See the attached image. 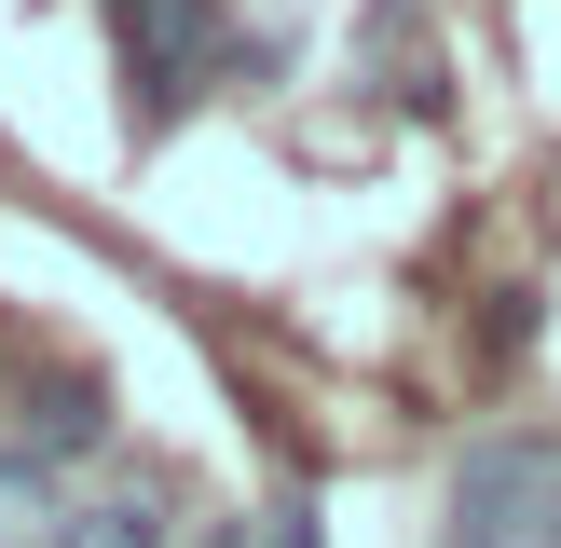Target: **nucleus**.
Masks as SVG:
<instances>
[{
  "label": "nucleus",
  "instance_id": "obj_7",
  "mask_svg": "<svg viewBox=\"0 0 561 548\" xmlns=\"http://www.w3.org/2000/svg\"><path fill=\"white\" fill-rule=\"evenodd\" d=\"M219 548H233V535H219Z\"/></svg>",
  "mask_w": 561,
  "mask_h": 548
},
{
  "label": "nucleus",
  "instance_id": "obj_4",
  "mask_svg": "<svg viewBox=\"0 0 561 548\" xmlns=\"http://www.w3.org/2000/svg\"><path fill=\"white\" fill-rule=\"evenodd\" d=\"M27 438H42V453L110 438V384H96V370H82V384H42V398H27Z\"/></svg>",
  "mask_w": 561,
  "mask_h": 548
},
{
  "label": "nucleus",
  "instance_id": "obj_3",
  "mask_svg": "<svg viewBox=\"0 0 561 548\" xmlns=\"http://www.w3.org/2000/svg\"><path fill=\"white\" fill-rule=\"evenodd\" d=\"M55 548H179V493L164 480H110L55 521Z\"/></svg>",
  "mask_w": 561,
  "mask_h": 548
},
{
  "label": "nucleus",
  "instance_id": "obj_5",
  "mask_svg": "<svg viewBox=\"0 0 561 548\" xmlns=\"http://www.w3.org/2000/svg\"><path fill=\"white\" fill-rule=\"evenodd\" d=\"M42 521H69V507H55V480H42V453H0V548H27Z\"/></svg>",
  "mask_w": 561,
  "mask_h": 548
},
{
  "label": "nucleus",
  "instance_id": "obj_2",
  "mask_svg": "<svg viewBox=\"0 0 561 548\" xmlns=\"http://www.w3.org/2000/svg\"><path fill=\"white\" fill-rule=\"evenodd\" d=\"M219 55V0H124V82H137V124H179V96L206 82Z\"/></svg>",
  "mask_w": 561,
  "mask_h": 548
},
{
  "label": "nucleus",
  "instance_id": "obj_1",
  "mask_svg": "<svg viewBox=\"0 0 561 548\" xmlns=\"http://www.w3.org/2000/svg\"><path fill=\"white\" fill-rule=\"evenodd\" d=\"M453 548H561V453L548 438H480L453 466Z\"/></svg>",
  "mask_w": 561,
  "mask_h": 548
},
{
  "label": "nucleus",
  "instance_id": "obj_6",
  "mask_svg": "<svg viewBox=\"0 0 561 548\" xmlns=\"http://www.w3.org/2000/svg\"><path fill=\"white\" fill-rule=\"evenodd\" d=\"M261 548H329L316 535V493H274V507H261Z\"/></svg>",
  "mask_w": 561,
  "mask_h": 548
}]
</instances>
